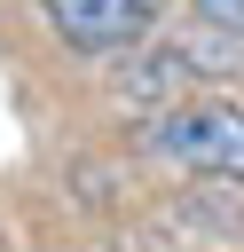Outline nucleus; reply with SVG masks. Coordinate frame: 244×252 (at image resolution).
I'll use <instances>...</instances> for the list:
<instances>
[{
	"label": "nucleus",
	"instance_id": "obj_1",
	"mask_svg": "<svg viewBox=\"0 0 244 252\" xmlns=\"http://www.w3.org/2000/svg\"><path fill=\"white\" fill-rule=\"evenodd\" d=\"M142 150L165 158V165H189V173H228V181H244V110H236V102L165 110V118L142 126Z\"/></svg>",
	"mask_w": 244,
	"mask_h": 252
},
{
	"label": "nucleus",
	"instance_id": "obj_3",
	"mask_svg": "<svg viewBox=\"0 0 244 252\" xmlns=\"http://www.w3.org/2000/svg\"><path fill=\"white\" fill-rule=\"evenodd\" d=\"M197 16L220 24V32H244V0H197Z\"/></svg>",
	"mask_w": 244,
	"mask_h": 252
},
{
	"label": "nucleus",
	"instance_id": "obj_2",
	"mask_svg": "<svg viewBox=\"0 0 244 252\" xmlns=\"http://www.w3.org/2000/svg\"><path fill=\"white\" fill-rule=\"evenodd\" d=\"M157 8L165 0H39V16L55 24V39L79 47V55H126L134 39L157 32Z\"/></svg>",
	"mask_w": 244,
	"mask_h": 252
}]
</instances>
